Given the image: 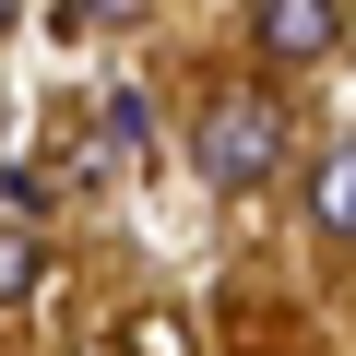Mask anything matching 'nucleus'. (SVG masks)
I'll return each instance as SVG.
<instances>
[{
    "instance_id": "obj_3",
    "label": "nucleus",
    "mask_w": 356,
    "mask_h": 356,
    "mask_svg": "<svg viewBox=\"0 0 356 356\" xmlns=\"http://www.w3.org/2000/svg\"><path fill=\"white\" fill-rule=\"evenodd\" d=\"M309 226H321V238H344V250H356V143H344V154H332V166H321V178H309Z\"/></svg>"
},
{
    "instance_id": "obj_6",
    "label": "nucleus",
    "mask_w": 356,
    "mask_h": 356,
    "mask_svg": "<svg viewBox=\"0 0 356 356\" xmlns=\"http://www.w3.org/2000/svg\"><path fill=\"white\" fill-rule=\"evenodd\" d=\"M107 13H143V0H60V24L83 36V24H107Z\"/></svg>"
},
{
    "instance_id": "obj_2",
    "label": "nucleus",
    "mask_w": 356,
    "mask_h": 356,
    "mask_svg": "<svg viewBox=\"0 0 356 356\" xmlns=\"http://www.w3.org/2000/svg\"><path fill=\"white\" fill-rule=\"evenodd\" d=\"M250 36H261V60L297 72V60H321V48L344 36V0H261V24H250Z\"/></svg>"
},
{
    "instance_id": "obj_4",
    "label": "nucleus",
    "mask_w": 356,
    "mask_h": 356,
    "mask_svg": "<svg viewBox=\"0 0 356 356\" xmlns=\"http://www.w3.org/2000/svg\"><path fill=\"white\" fill-rule=\"evenodd\" d=\"M83 119H95V143H107V154H119V166H143V143H154V107H143V95H131V83H119V95H95V107H83Z\"/></svg>"
},
{
    "instance_id": "obj_5",
    "label": "nucleus",
    "mask_w": 356,
    "mask_h": 356,
    "mask_svg": "<svg viewBox=\"0 0 356 356\" xmlns=\"http://www.w3.org/2000/svg\"><path fill=\"white\" fill-rule=\"evenodd\" d=\"M48 285V250H36V226H0V297H36Z\"/></svg>"
},
{
    "instance_id": "obj_7",
    "label": "nucleus",
    "mask_w": 356,
    "mask_h": 356,
    "mask_svg": "<svg viewBox=\"0 0 356 356\" xmlns=\"http://www.w3.org/2000/svg\"><path fill=\"white\" fill-rule=\"evenodd\" d=\"M13 13H24V0H0V24H13Z\"/></svg>"
},
{
    "instance_id": "obj_1",
    "label": "nucleus",
    "mask_w": 356,
    "mask_h": 356,
    "mask_svg": "<svg viewBox=\"0 0 356 356\" xmlns=\"http://www.w3.org/2000/svg\"><path fill=\"white\" fill-rule=\"evenodd\" d=\"M273 154H285V107L273 95H214L202 107V178L214 191H261Z\"/></svg>"
}]
</instances>
